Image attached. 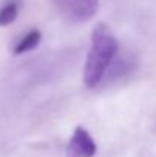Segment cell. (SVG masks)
<instances>
[{
  "mask_svg": "<svg viewBox=\"0 0 156 157\" xmlns=\"http://www.w3.org/2000/svg\"><path fill=\"white\" fill-rule=\"evenodd\" d=\"M118 40L104 23H98L92 31V46L87 53L83 72V81L86 87L94 89L106 78V73L118 55Z\"/></svg>",
  "mask_w": 156,
  "mask_h": 157,
  "instance_id": "obj_1",
  "label": "cell"
},
{
  "mask_svg": "<svg viewBox=\"0 0 156 157\" xmlns=\"http://www.w3.org/2000/svg\"><path fill=\"white\" fill-rule=\"evenodd\" d=\"M97 144L83 127H77L66 148L67 157H94L97 154Z\"/></svg>",
  "mask_w": 156,
  "mask_h": 157,
  "instance_id": "obj_2",
  "label": "cell"
},
{
  "mask_svg": "<svg viewBox=\"0 0 156 157\" xmlns=\"http://www.w3.org/2000/svg\"><path fill=\"white\" fill-rule=\"evenodd\" d=\"M60 3L69 18L77 21H86L95 15L100 0H60Z\"/></svg>",
  "mask_w": 156,
  "mask_h": 157,
  "instance_id": "obj_3",
  "label": "cell"
},
{
  "mask_svg": "<svg viewBox=\"0 0 156 157\" xmlns=\"http://www.w3.org/2000/svg\"><path fill=\"white\" fill-rule=\"evenodd\" d=\"M40 41H42V34H40V31L32 29V31H29V32L15 44L14 53H15V55H22V53L29 52V51L35 49V48L40 44Z\"/></svg>",
  "mask_w": 156,
  "mask_h": 157,
  "instance_id": "obj_4",
  "label": "cell"
},
{
  "mask_svg": "<svg viewBox=\"0 0 156 157\" xmlns=\"http://www.w3.org/2000/svg\"><path fill=\"white\" fill-rule=\"evenodd\" d=\"M20 9V2L18 0H8L2 8H0V26H8L15 21Z\"/></svg>",
  "mask_w": 156,
  "mask_h": 157,
  "instance_id": "obj_5",
  "label": "cell"
}]
</instances>
